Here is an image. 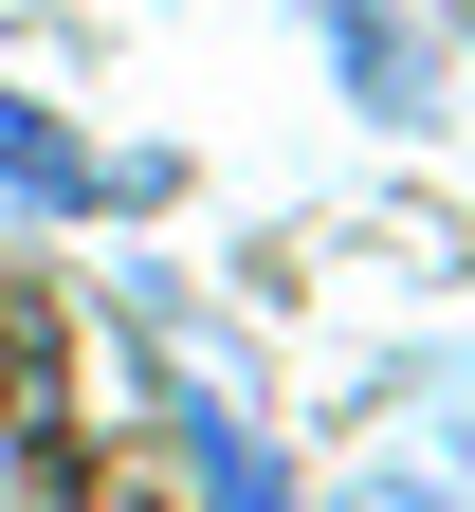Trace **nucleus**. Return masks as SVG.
Wrapping results in <instances>:
<instances>
[{
    "instance_id": "1",
    "label": "nucleus",
    "mask_w": 475,
    "mask_h": 512,
    "mask_svg": "<svg viewBox=\"0 0 475 512\" xmlns=\"http://www.w3.org/2000/svg\"><path fill=\"white\" fill-rule=\"evenodd\" d=\"M0 202H55V220H92V202H128V165L55 147V128H37V92H0Z\"/></svg>"
},
{
    "instance_id": "2",
    "label": "nucleus",
    "mask_w": 475,
    "mask_h": 512,
    "mask_svg": "<svg viewBox=\"0 0 475 512\" xmlns=\"http://www.w3.org/2000/svg\"><path fill=\"white\" fill-rule=\"evenodd\" d=\"M311 37H329V74H348L366 110H421V37H402L384 0H311Z\"/></svg>"
},
{
    "instance_id": "3",
    "label": "nucleus",
    "mask_w": 475,
    "mask_h": 512,
    "mask_svg": "<svg viewBox=\"0 0 475 512\" xmlns=\"http://www.w3.org/2000/svg\"><path fill=\"white\" fill-rule=\"evenodd\" d=\"M366 512H475V494H421V476H384V494H366Z\"/></svg>"
},
{
    "instance_id": "4",
    "label": "nucleus",
    "mask_w": 475,
    "mask_h": 512,
    "mask_svg": "<svg viewBox=\"0 0 475 512\" xmlns=\"http://www.w3.org/2000/svg\"><path fill=\"white\" fill-rule=\"evenodd\" d=\"M220 512H275V476H256V458H220Z\"/></svg>"
},
{
    "instance_id": "5",
    "label": "nucleus",
    "mask_w": 475,
    "mask_h": 512,
    "mask_svg": "<svg viewBox=\"0 0 475 512\" xmlns=\"http://www.w3.org/2000/svg\"><path fill=\"white\" fill-rule=\"evenodd\" d=\"M457 37H475V0H457Z\"/></svg>"
}]
</instances>
